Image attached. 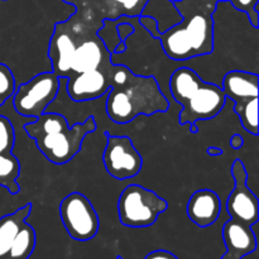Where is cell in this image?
Segmentation results:
<instances>
[{"instance_id":"1","label":"cell","mask_w":259,"mask_h":259,"mask_svg":"<svg viewBox=\"0 0 259 259\" xmlns=\"http://www.w3.org/2000/svg\"><path fill=\"white\" fill-rule=\"evenodd\" d=\"M52 72L66 78V91L75 103L100 99L108 94L115 65L98 30L71 15L57 23L50 40Z\"/></svg>"},{"instance_id":"24","label":"cell","mask_w":259,"mask_h":259,"mask_svg":"<svg viewBox=\"0 0 259 259\" xmlns=\"http://www.w3.org/2000/svg\"><path fill=\"white\" fill-rule=\"evenodd\" d=\"M244 146V139L240 134H233L232 138H230V147L233 149H240Z\"/></svg>"},{"instance_id":"12","label":"cell","mask_w":259,"mask_h":259,"mask_svg":"<svg viewBox=\"0 0 259 259\" xmlns=\"http://www.w3.org/2000/svg\"><path fill=\"white\" fill-rule=\"evenodd\" d=\"M252 228L233 219L225 223L223 240L227 252L222 259H243L257 249V237Z\"/></svg>"},{"instance_id":"19","label":"cell","mask_w":259,"mask_h":259,"mask_svg":"<svg viewBox=\"0 0 259 259\" xmlns=\"http://www.w3.org/2000/svg\"><path fill=\"white\" fill-rule=\"evenodd\" d=\"M15 78L12 70L0 62V106L9 100L15 90Z\"/></svg>"},{"instance_id":"26","label":"cell","mask_w":259,"mask_h":259,"mask_svg":"<svg viewBox=\"0 0 259 259\" xmlns=\"http://www.w3.org/2000/svg\"><path fill=\"white\" fill-rule=\"evenodd\" d=\"M206 153L211 157H219L223 154V151L220 148H218V147H209L206 149Z\"/></svg>"},{"instance_id":"18","label":"cell","mask_w":259,"mask_h":259,"mask_svg":"<svg viewBox=\"0 0 259 259\" xmlns=\"http://www.w3.org/2000/svg\"><path fill=\"white\" fill-rule=\"evenodd\" d=\"M35 248V232L27 222L22 225L7 259H28Z\"/></svg>"},{"instance_id":"20","label":"cell","mask_w":259,"mask_h":259,"mask_svg":"<svg viewBox=\"0 0 259 259\" xmlns=\"http://www.w3.org/2000/svg\"><path fill=\"white\" fill-rule=\"evenodd\" d=\"M230 4L233 5L235 10L244 13L248 17L250 25L253 28L259 27V14H258V0H230Z\"/></svg>"},{"instance_id":"5","label":"cell","mask_w":259,"mask_h":259,"mask_svg":"<svg viewBox=\"0 0 259 259\" xmlns=\"http://www.w3.org/2000/svg\"><path fill=\"white\" fill-rule=\"evenodd\" d=\"M168 85L174 100L181 105L180 124L189 125L191 133H197L199 121L214 119L228 100L222 86L205 82L196 71L185 66L174 71Z\"/></svg>"},{"instance_id":"11","label":"cell","mask_w":259,"mask_h":259,"mask_svg":"<svg viewBox=\"0 0 259 259\" xmlns=\"http://www.w3.org/2000/svg\"><path fill=\"white\" fill-rule=\"evenodd\" d=\"M232 175L235 185L227 200L228 214L230 219L253 227L259 220V201L257 195L248 187L247 169L240 159L233 163Z\"/></svg>"},{"instance_id":"21","label":"cell","mask_w":259,"mask_h":259,"mask_svg":"<svg viewBox=\"0 0 259 259\" xmlns=\"http://www.w3.org/2000/svg\"><path fill=\"white\" fill-rule=\"evenodd\" d=\"M138 23L152 35V38L154 39H158L159 34L158 27H157V22L151 17H147V15H139L138 17Z\"/></svg>"},{"instance_id":"9","label":"cell","mask_w":259,"mask_h":259,"mask_svg":"<svg viewBox=\"0 0 259 259\" xmlns=\"http://www.w3.org/2000/svg\"><path fill=\"white\" fill-rule=\"evenodd\" d=\"M60 215L66 232L78 242L91 240L99 232L100 220L90 200L81 192H71L60 204Z\"/></svg>"},{"instance_id":"22","label":"cell","mask_w":259,"mask_h":259,"mask_svg":"<svg viewBox=\"0 0 259 259\" xmlns=\"http://www.w3.org/2000/svg\"><path fill=\"white\" fill-rule=\"evenodd\" d=\"M116 32H118L120 42L125 43L126 39H128L131 35L134 34V32H136V28H134V25L131 24V23L123 22V23H119V24L116 25Z\"/></svg>"},{"instance_id":"23","label":"cell","mask_w":259,"mask_h":259,"mask_svg":"<svg viewBox=\"0 0 259 259\" xmlns=\"http://www.w3.org/2000/svg\"><path fill=\"white\" fill-rule=\"evenodd\" d=\"M144 259H179L174 253L168 252V250L164 249H158L153 250V252L148 253V254L144 257Z\"/></svg>"},{"instance_id":"6","label":"cell","mask_w":259,"mask_h":259,"mask_svg":"<svg viewBox=\"0 0 259 259\" xmlns=\"http://www.w3.org/2000/svg\"><path fill=\"white\" fill-rule=\"evenodd\" d=\"M168 207L166 200L141 185H128L118 201L119 220L124 227L147 228Z\"/></svg>"},{"instance_id":"14","label":"cell","mask_w":259,"mask_h":259,"mask_svg":"<svg viewBox=\"0 0 259 259\" xmlns=\"http://www.w3.org/2000/svg\"><path fill=\"white\" fill-rule=\"evenodd\" d=\"M258 73L232 70L223 78L222 89L227 99L234 101V110L244 104L258 99Z\"/></svg>"},{"instance_id":"17","label":"cell","mask_w":259,"mask_h":259,"mask_svg":"<svg viewBox=\"0 0 259 259\" xmlns=\"http://www.w3.org/2000/svg\"><path fill=\"white\" fill-rule=\"evenodd\" d=\"M20 175L19 159L12 153L0 154V187L8 190L12 195L20 191L18 179Z\"/></svg>"},{"instance_id":"25","label":"cell","mask_w":259,"mask_h":259,"mask_svg":"<svg viewBox=\"0 0 259 259\" xmlns=\"http://www.w3.org/2000/svg\"><path fill=\"white\" fill-rule=\"evenodd\" d=\"M184 2L192 3V4H200V5H209V7H217L218 3H220V2H230V0H184Z\"/></svg>"},{"instance_id":"13","label":"cell","mask_w":259,"mask_h":259,"mask_svg":"<svg viewBox=\"0 0 259 259\" xmlns=\"http://www.w3.org/2000/svg\"><path fill=\"white\" fill-rule=\"evenodd\" d=\"M186 212L190 220L199 228L211 227L220 217L222 200L212 190H197L187 201Z\"/></svg>"},{"instance_id":"3","label":"cell","mask_w":259,"mask_h":259,"mask_svg":"<svg viewBox=\"0 0 259 259\" xmlns=\"http://www.w3.org/2000/svg\"><path fill=\"white\" fill-rule=\"evenodd\" d=\"M175 7L182 15L177 23L161 33L162 50L172 61H189L210 55L214 50V13L217 7L179 0Z\"/></svg>"},{"instance_id":"4","label":"cell","mask_w":259,"mask_h":259,"mask_svg":"<svg viewBox=\"0 0 259 259\" xmlns=\"http://www.w3.org/2000/svg\"><path fill=\"white\" fill-rule=\"evenodd\" d=\"M95 131L94 118L70 125L63 115L48 111L24 124V132L34 141L40 153L58 166L68 163L81 151L85 137Z\"/></svg>"},{"instance_id":"8","label":"cell","mask_w":259,"mask_h":259,"mask_svg":"<svg viewBox=\"0 0 259 259\" xmlns=\"http://www.w3.org/2000/svg\"><path fill=\"white\" fill-rule=\"evenodd\" d=\"M75 8L72 17L99 30L104 20L139 17L148 0H62Z\"/></svg>"},{"instance_id":"2","label":"cell","mask_w":259,"mask_h":259,"mask_svg":"<svg viewBox=\"0 0 259 259\" xmlns=\"http://www.w3.org/2000/svg\"><path fill=\"white\" fill-rule=\"evenodd\" d=\"M105 96L106 114L116 124L131 123L138 115H153L169 109V101L154 76L136 75L123 65H115Z\"/></svg>"},{"instance_id":"15","label":"cell","mask_w":259,"mask_h":259,"mask_svg":"<svg viewBox=\"0 0 259 259\" xmlns=\"http://www.w3.org/2000/svg\"><path fill=\"white\" fill-rule=\"evenodd\" d=\"M32 211V204H27L10 214L0 218V259H7L10 248L14 244L15 238L20 228Z\"/></svg>"},{"instance_id":"10","label":"cell","mask_w":259,"mask_h":259,"mask_svg":"<svg viewBox=\"0 0 259 259\" xmlns=\"http://www.w3.org/2000/svg\"><path fill=\"white\" fill-rule=\"evenodd\" d=\"M105 136L103 162L106 172L119 181L137 176L143 166V158L134 147L131 137L111 136L109 133H105Z\"/></svg>"},{"instance_id":"7","label":"cell","mask_w":259,"mask_h":259,"mask_svg":"<svg viewBox=\"0 0 259 259\" xmlns=\"http://www.w3.org/2000/svg\"><path fill=\"white\" fill-rule=\"evenodd\" d=\"M60 77L55 72H40L15 88L10 98L15 113L24 118L35 119L46 113L60 93Z\"/></svg>"},{"instance_id":"16","label":"cell","mask_w":259,"mask_h":259,"mask_svg":"<svg viewBox=\"0 0 259 259\" xmlns=\"http://www.w3.org/2000/svg\"><path fill=\"white\" fill-rule=\"evenodd\" d=\"M141 15L153 18L157 22L159 33L166 32L182 19V15L175 7L174 0H148Z\"/></svg>"}]
</instances>
